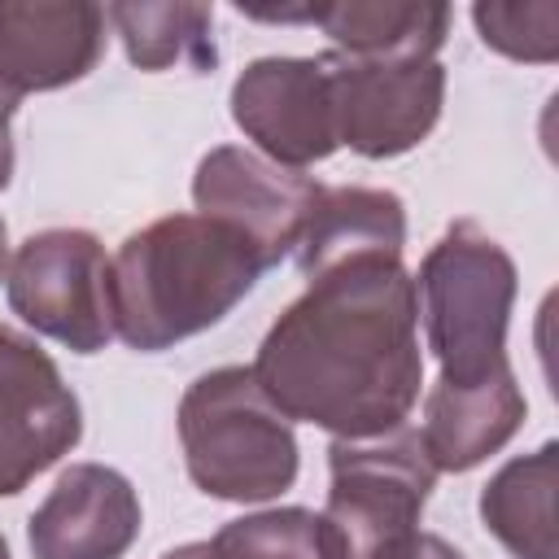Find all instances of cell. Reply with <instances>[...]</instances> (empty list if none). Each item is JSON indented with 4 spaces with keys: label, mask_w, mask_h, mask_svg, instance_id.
<instances>
[{
    "label": "cell",
    "mask_w": 559,
    "mask_h": 559,
    "mask_svg": "<svg viewBox=\"0 0 559 559\" xmlns=\"http://www.w3.org/2000/svg\"><path fill=\"white\" fill-rule=\"evenodd\" d=\"M249 371L288 419L341 441L402 428L424 389L415 275L402 258H367L306 280Z\"/></svg>",
    "instance_id": "obj_1"
},
{
    "label": "cell",
    "mask_w": 559,
    "mask_h": 559,
    "mask_svg": "<svg viewBox=\"0 0 559 559\" xmlns=\"http://www.w3.org/2000/svg\"><path fill=\"white\" fill-rule=\"evenodd\" d=\"M262 271V253L236 227L166 214L131 231L114 258V336L140 354H162L227 319Z\"/></svg>",
    "instance_id": "obj_2"
},
{
    "label": "cell",
    "mask_w": 559,
    "mask_h": 559,
    "mask_svg": "<svg viewBox=\"0 0 559 559\" xmlns=\"http://www.w3.org/2000/svg\"><path fill=\"white\" fill-rule=\"evenodd\" d=\"M179 445L192 485L223 502H271L293 489L301 467L293 419L249 367H214L188 384Z\"/></svg>",
    "instance_id": "obj_3"
},
{
    "label": "cell",
    "mask_w": 559,
    "mask_h": 559,
    "mask_svg": "<svg viewBox=\"0 0 559 559\" xmlns=\"http://www.w3.org/2000/svg\"><path fill=\"white\" fill-rule=\"evenodd\" d=\"M415 301L428 349L441 362L437 380L472 384L511 367L507 328L515 306V262L485 227L472 218L445 227V236L419 262Z\"/></svg>",
    "instance_id": "obj_4"
},
{
    "label": "cell",
    "mask_w": 559,
    "mask_h": 559,
    "mask_svg": "<svg viewBox=\"0 0 559 559\" xmlns=\"http://www.w3.org/2000/svg\"><path fill=\"white\" fill-rule=\"evenodd\" d=\"M328 502L319 537L328 559H406L424 533L419 515L437 485V467L424 454L415 428H393L362 441L332 437L328 445Z\"/></svg>",
    "instance_id": "obj_5"
},
{
    "label": "cell",
    "mask_w": 559,
    "mask_h": 559,
    "mask_svg": "<svg viewBox=\"0 0 559 559\" xmlns=\"http://www.w3.org/2000/svg\"><path fill=\"white\" fill-rule=\"evenodd\" d=\"M109 253L83 227H48L17 245L9 258V310L39 336L74 354H100L114 341Z\"/></svg>",
    "instance_id": "obj_6"
},
{
    "label": "cell",
    "mask_w": 559,
    "mask_h": 559,
    "mask_svg": "<svg viewBox=\"0 0 559 559\" xmlns=\"http://www.w3.org/2000/svg\"><path fill=\"white\" fill-rule=\"evenodd\" d=\"M336 140L358 157H402L428 140L445 100V66L441 61H362L345 52H319Z\"/></svg>",
    "instance_id": "obj_7"
},
{
    "label": "cell",
    "mask_w": 559,
    "mask_h": 559,
    "mask_svg": "<svg viewBox=\"0 0 559 559\" xmlns=\"http://www.w3.org/2000/svg\"><path fill=\"white\" fill-rule=\"evenodd\" d=\"M83 437V406L61 367L0 323V498L22 493Z\"/></svg>",
    "instance_id": "obj_8"
},
{
    "label": "cell",
    "mask_w": 559,
    "mask_h": 559,
    "mask_svg": "<svg viewBox=\"0 0 559 559\" xmlns=\"http://www.w3.org/2000/svg\"><path fill=\"white\" fill-rule=\"evenodd\" d=\"M319 192L323 183H314L306 170L275 166L262 153L240 144L210 148L192 175L197 214L236 227L262 253L266 271L297 249Z\"/></svg>",
    "instance_id": "obj_9"
},
{
    "label": "cell",
    "mask_w": 559,
    "mask_h": 559,
    "mask_svg": "<svg viewBox=\"0 0 559 559\" xmlns=\"http://www.w3.org/2000/svg\"><path fill=\"white\" fill-rule=\"evenodd\" d=\"M231 122L275 166L306 170L341 148L319 57H258L231 83Z\"/></svg>",
    "instance_id": "obj_10"
},
{
    "label": "cell",
    "mask_w": 559,
    "mask_h": 559,
    "mask_svg": "<svg viewBox=\"0 0 559 559\" xmlns=\"http://www.w3.org/2000/svg\"><path fill=\"white\" fill-rule=\"evenodd\" d=\"M105 9L92 0H0V87L57 92L96 70Z\"/></svg>",
    "instance_id": "obj_11"
},
{
    "label": "cell",
    "mask_w": 559,
    "mask_h": 559,
    "mask_svg": "<svg viewBox=\"0 0 559 559\" xmlns=\"http://www.w3.org/2000/svg\"><path fill=\"white\" fill-rule=\"evenodd\" d=\"M140 537V493L105 463H70L26 524L35 559H122Z\"/></svg>",
    "instance_id": "obj_12"
},
{
    "label": "cell",
    "mask_w": 559,
    "mask_h": 559,
    "mask_svg": "<svg viewBox=\"0 0 559 559\" xmlns=\"http://www.w3.org/2000/svg\"><path fill=\"white\" fill-rule=\"evenodd\" d=\"M524 415V389L515 384V371L502 367L472 384L437 380L424 397V428L415 432L437 472H472L520 432Z\"/></svg>",
    "instance_id": "obj_13"
},
{
    "label": "cell",
    "mask_w": 559,
    "mask_h": 559,
    "mask_svg": "<svg viewBox=\"0 0 559 559\" xmlns=\"http://www.w3.org/2000/svg\"><path fill=\"white\" fill-rule=\"evenodd\" d=\"M406 205L389 188H323L297 240V271L306 280L367 258H402Z\"/></svg>",
    "instance_id": "obj_14"
},
{
    "label": "cell",
    "mask_w": 559,
    "mask_h": 559,
    "mask_svg": "<svg viewBox=\"0 0 559 559\" xmlns=\"http://www.w3.org/2000/svg\"><path fill=\"white\" fill-rule=\"evenodd\" d=\"M310 22L362 61H437L450 35V9L428 0H332L310 4Z\"/></svg>",
    "instance_id": "obj_15"
},
{
    "label": "cell",
    "mask_w": 559,
    "mask_h": 559,
    "mask_svg": "<svg viewBox=\"0 0 559 559\" xmlns=\"http://www.w3.org/2000/svg\"><path fill=\"white\" fill-rule=\"evenodd\" d=\"M555 489H559V445L546 441L533 454H520L489 476V485L480 489V524L515 559H559Z\"/></svg>",
    "instance_id": "obj_16"
},
{
    "label": "cell",
    "mask_w": 559,
    "mask_h": 559,
    "mask_svg": "<svg viewBox=\"0 0 559 559\" xmlns=\"http://www.w3.org/2000/svg\"><path fill=\"white\" fill-rule=\"evenodd\" d=\"M105 22L118 31L127 61L140 70H210L214 66V9L175 0V4H144L118 0L105 9Z\"/></svg>",
    "instance_id": "obj_17"
},
{
    "label": "cell",
    "mask_w": 559,
    "mask_h": 559,
    "mask_svg": "<svg viewBox=\"0 0 559 559\" xmlns=\"http://www.w3.org/2000/svg\"><path fill=\"white\" fill-rule=\"evenodd\" d=\"M214 559H328L319 515L306 507H271L227 520L210 537Z\"/></svg>",
    "instance_id": "obj_18"
},
{
    "label": "cell",
    "mask_w": 559,
    "mask_h": 559,
    "mask_svg": "<svg viewBox=\"0 0 559 559\" xmlns=\"http://www.w3.org/2000/svg\"><path fill=\"white\" fill-rule=\"evenodd\" d=\"M472 22L480 31V44L511 61L550 66L559 57V4H550V0L472 4Z\"/></svg>",
    "instance_id": "obj_19"
},
{
    "label": "cell",
    "mask_w": 559,
    "mask_h": 559,
    "mask_svg": "<svg viewBox=\"0 0 559 559\" xmlns=\"http://www.w3.org/2000/svg\"><path fill=\"white\" fill-rule=\"evenodd\" d=\"M406 559H463V555H459L445 537H437V533H419V537L411 542Z\"/></svg>",
    "instance_id": "obj_20"
},
{
    "label": "cell",
    "mask_w": 559,
    "mask_h": 559,
    "mask_svg": "<svg viewBox=\"0 0 559 559\" xmlns=\"http://www.w3.org/2000/svg\"><path fill=\"white\" fill-rule=\"evenodd\" d=\"M13 162H17V153H13V131H0V192H4L9 179H13Z\"/></svg>",
    "instance_id": "obj_21"
},
{
    "label": "cell",
    "mask_w": 559,
    "mask_h": 559,
    "mask_svg": "<svg viewBox=\"0 0 559 559\" xmlns=\"http://www.w3.org/2000/svg\"><path fill=\"white\" fill-rule=\"evenodd\" d=\"M162 559H214V555H210V542H188V546L166 550Z\"/></svg>",
    "instance_id": "obj_22"
},
{
    "label": "cell",
    "mask_w": 559,
    "mask_h": 559,
    "mask_svg": "<svg viewBox=\"0 0 559 559\" xmlns=\"http://www.w3.org/2000/svg\"><path fill=\"white\" fill-rule=\"evenodd\" d=\"M13 114H17V96L0 87V131H9V122H13Z\"/></svg>",
    "instance_id": "obj_23"
},
{
    "label": "cell",
    "mask_w": 559,
    "mask_h": 559,
    "mask_svg": "<svg viewBox=\"0 0 559 559\" xmlns=\"http://www.w3.org/2000/svg\"><path fill=\"white\" fill-rule=\"evenodd\" d=\"M9 275V227H4V218H0V280Z\"/></svg>",
    "instance_id": "obj_24"
},
{
    "label": "cell",
    "mask_w": 559,
    "mask_h": 559,
    "mask_svg": "<svg viewBox=\"0 0 559 559\" xmlns=\"http://www.w3.org/2000/svg\"><path fill=\"white\" fill-rule=\"evenodd\" d=\"M0 559H13V555H9V542H4V533H0Z\"/></svg>",
    "instance_id": "obj_25"
}]
</instances>
